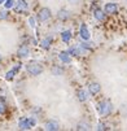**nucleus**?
Returning a JSON list of instances; mask_svg holds the SVG:
<instances>
[{"label":"nucleus","mask_w":127,"mask_h":131,"mask_svg":"<svg viewBox=\"0 0 127 131\" xmlns=\"http://www.w3.org/2000/svg\"><path fill=\"white\" fill-rule=\"evenodd\" d=\"M89 92L92 93V95L100 92V84H99V83H91V84H89Z\"/></svg>","instance_id":"nucleus-15"},{"label":"nucleus","mask_w":127,"mask_h":131,"mask_svg":"<svg viewBox=\"0 0 127 131\" xmlns=\"http://www.w3.org/2000/svg\"><path fill=\"white\" fill-rule=\"evenodd\" d=\"M69 3H70V4H79L80 0H69Z\"/></svg>","instance_id":"nucleus-25"},{"label":"nucleus","mask_w":127,"mask_h":131,"mask_svg":"<svg viewBox=\"0 0 127 131\" xmlns=\"http://www.w3.org/2000/svg\"><path fill=\"white\" fill-rule=\"evenodd\" d=\"M77 128H78V130H88L89 126H88V123H79Z\"/></svg>","instance_id":"nucleus-22"},{"label":"nucleus","mask_w":127,"mask_h":131,"mask_svg":"<svg viewBox=\"0 0 127 131\" xmlns=\"http://www.w3.org/2000/svg\"><path fill=\"white\" fill-rule=\"evenodd\" d=\"M67 52H69V53H71V54H74V56H78V54H80V53H79V49H78L77 47H75V48H74V47H73V48H70Z\"/></svg>","instance_id":"nucleus-19"},{"label":"nucleus","mask_w":127,"mask_h":131,"mask_svg":"<svg viewBox=\"0 0 127 131\" xmlns=\"http://www.w3.org/2000/svg\"><path fill=\"white\" fill-rule=\"evenodd\" d=\"M26 71L29 74H31V75H39V74L43 73V66L39 62L31 61V62L26 64Z\"/></svg>","instance_id":"nucleus-1"},{"label":"nucleus","mask_w":127,"mask_h":131,"mask_svg":"<svg viewBox=\"0 0 127 131\" xmlns=\"http://www.w3.org/2000/svg\"><path fill=\"white\" fill-rule=\"evenodd\" d=\"M17 54L20 56V57L25 59V57H29V54H30V48L26 46V44H22L20 48H18L17 51Z\"/></svg>","instance_id":"nucleus-8"},{"label":"nucleus","mask_w":127,"mask_h":131,"mask_svg":"<svg viewBox=\"0 0 127 131\" xmlns=\"http://www.w3.org/2000/svg\"><path fill=\"white\" fill-rule=\"evenodd\" d=\"M44 128H45V130H48V131H56V130H59V128H60V126H59V122H57V121L49 119V121H47V122H45Z\"/></svg>","instance_id":"nucleus-6"},{"label":"nucleus","mask_w":127,"mask_h":131,"mask_svg":"<svg viewBox=\"0 0 127 131\" xmlns=\"http://www.w3.org/2000/svg\"><path fill=\"white\" fill-rule=\"evenodd\" d=\"M29 24H30V26H31L32 29L35 27V18H34V17H30V18H29Z\"/></svg>","instance_id":"nucleus-23"},{"label":"nucleus","mask_w":127,"mask_h":131,"mask_svg":"<svg viewBox=\"0 0 127 131\" xmlns=\"http://www.w3.org/2000/svg\"><path fill=\"white\" fill-rule=\"evenodd\" d=\"M4 2H5V0H0V4H3Z\"/></svg>","instance_id":"nucleus-27"},{"label":"nucleus","mask_w":127,"mask_h":131,"mask_svg":"<svg viewBox=\"0 0 127 131\" xmlns=\"http://www.w3.org/2000/svg\"><path fill=\"white\" fill-rule=\"evenodd\" d=\"M51 40H52V36H48V38L43 39V40H42V43H40L42 48H44V49H48V48H49V46H51Z\"/></svg>","instance_id":"nucleus-16"},{"label":"nucleus","mask_w":127,"mask_h":131,"mask_svg":"<svg viewBox=\"0 0 127 131\" xmlns=\"http://www.w3.org/2000/svg\"><path fill=\"white\" fill-rule=\"evenodd\" d=\"M78 99H79V101H87L88 100V92L84 90H79L78 91Z\"/></svg>","instance_id":"nucleus-12"},{"label":"nucleus","mask_w":127,"mask_h":131,"mask_svg":"<svg viewBox=\"0 0 127 131\" xmlns=\"http://www.w3.org/2000/svg\"><path fill=\"white\" fill-rule=\"evenodd\" d=\"M117 10H118V7L114 3H108L104 8V12L109 13V14H114V13H117Z\"/></svg>","instance_id":"nucleus-9"},{"label":"nucleus","mask_w":127,"mask_h":131,"mask_svg":"<svg viewBox=\"0 0 127 131\" xmlns=\"http://www.w3.org/2000/svg\"><path fill=\"white\" fill-rule=\"evenodd\" d=\"M57 17L60 18L61 21H64V20H67V17H69V14H67V12L65 10V9H61L60 12H59V14H57Z\"/></svg>","instance_id":"nucleus-17"},{"label":"nucleus","mask_w":127,"mask_h":131,"mask_svg":"<svg viewBox=\"0 0 127 131\" xmlns=\"http://www.w3.org/2000/svg\"><path fill=\"white\" fill-rule=\"evenodd\" d=\"M94 16H95V18H96V20H99V21H102L104 18H105V13H104L101 9H95V12H94Z\"/></svg>","instance_id":"nucleus-14"},{"label":"nucleus","mask_w":127,"mask_h":131,"mask_svg":"<svg viewBox=\"0 0 127 131\" xmlns=\"http://www.w3.org/2000/svg\"><path fill=\"white\" fill-rule=\"evenodd\" d=\"M4 112H5V106H4L3 103H0V114H3Z\"/></svg>","instance_id":"nucleus-24"},{"label":"nucleus","mask_w":127,"mask_h":131,"mask_svg":"<svg viewBox=\"0 0 127 131\" xmlns=\"http://www.w3.org/2000/svg\"><path fill=\"white\" fill-rule=\"evenodd\" d=\"M3 4H4L5 9H10V8H13V7H14V0H5V2H4Z\"/></svg>","instance_id":"nucleus-18"},{"label":"nucleus","mask_w":127,"mask_h":131,"mask_svg":"<svg viewBox=\"0 0 127 131\" xmlns=\"http://www.w3.org/2000/svg\"><path fill=\"white\" fill-rule=\"evenodd\" d=\"M20 69H21V64H17L12 70H9V71L5 74V79H7V81H12V79L14 78L16 74H17L18 71H20Z\"/></svg>","instance_id":"nucleus-7"},{"label":"nucleus","mask_w":127,"mask_h":131,"mask_svg":"<svg viewBox=\"0 0 127 131\" xmlns=\"http://www.w3.org/2000/svg\"><path fill=\"white\" fill-rule=\"evenodd\" d=\"M17 13H25L27 9H29V4L26 3V0H17V2H14V7Z\"/></svg>","instance_id":"nucleus-4"},{"label":"nucleus","mask_w":127,"mask_h":131,"mask_svg":"<svg viewBox=\"0 0 127 131\" xmlns=\"http://www.w3.org/2000/svg\"><path fill=\"white\" fill-rule=\"evenodd\" d=\"M2 59H3V57H2V53H0V61H2Z\"/></svg>","instance_id":"nucleus-28"},{"label":"nucleus","mask_w":127,"mask_h":131,"mask_svg":"<svg viewBox=\"0 0 127 131\" xmlns=\"http://www.w3.org/2000/svg\"><path fill=\"white\" fill-rule=\"evenodd\" d=\"M52 73L54 74V75H60V74H62V69H60V68H53V69H52Z\"/></svg>","instance_id":"nucleus-21"},{"label":"nucleus","mask_w":127,"mask_h":131,"mask_svg":"<svg viewBox=\"0 0 127 131\" xmlns=\"http://www.w3.org/2000/svg\"><path fill=\"white\" fill-rule=\"evenodd\" d=\"M97 110L101 116H108V114H110V112H112V104L108 100H102L97 105Z\"/></svg>","instance_id":"nucleus-3"},{"label":"nucleus","mask_w":127,"mask_h":131,"mask_svg":"<svg viewBox=\"0 0 127 131\" xmlns=\"http://www.w3.org/2000/svg\"><path fill=\"white\" fill-rule=\"evenodd\" d=\"M35 125H36V119H35L34 117L21 118L20 122H18V127H20L21 130H30V128H32Z\"/></svg>","instance_id":"nucleus-2"},{"label":"nucleus","mask_w":127,"mask_h":131,"mask_svg":"<svg viewBox=\"0 0 127 131\" xmlns=\"http://www.w3.org/2000/svg\"><path fill=\"white\" fill-rule=\"evenodd\" d=\"M8 18V12L7 10H0V20H7Z\"/></svg>","instance_id":"nucleus-20"},{"label":"nucleus","mask_w":127,"mask_h":131,"mask_svg":"<svg viewBox=\"0 0 127 131\" xmlns=\"http://www.w3.org/2000/svg\"><path fill=\"white\" fill-rule=\"evenodd\" d=\"M49 18H51V10L48 8H42L38 13V20L40 22H44V21L49 20Z\"/></svg>","instance_id":"nucleus-5"},{"label":"nucleus","mask_w":127,"mask_h":131,"mask_svg":"<svg viewBox=\"0 0 127 131\" xmlns=\"http://www.w3.org/2000/svg\"><path fill=\"white\" fill-rule=\"evenodd\" d=\"M61 38H62V40H64L65 43H69L70 39H71V31H70V30H65V31L61 34Z\"/></svg>","instance_id":"nucleus-13"},{"label":"nucleus","mask_w":127,"mask_h":131,"mask_svg":"<svg viewBox=\"0 0 127 131\" xmlns=\"http://www.w3.org/2000/svg\"><path fill=\"white\" fill-rule=\"evenodd\" d=\"M59 59H60L62 62H65V64H69V62L71 61V57H70L69 52H61V53L59 54Z\"/></svg>","instance_id":"nucleus-11"},{"label":"nucleus","mask_w":127,"mask_h":131,"mask_svg":"<svg viewBox=\"0 0 127 131\" xmlns=\"http://www.w3.org/2000/svg\"><path fill=\"white\" fill-rule=\"evenodd\" d=\"M80 38L83 40H88L89 39V31H88V29H87V26L84 24L80 26Z\"/></svg>","instance_id":"nucleus-10"},{"label":"nucleus","mask_w":127,"mask_h":131,"mask_svg":"<svg viewBox=\"0 0 127 131\" xmlns=\"http://www.w3.org/2000/svg\"><path fill=\"white\" fill-rule=\"evenodd\" d=\"M97 130H105V125L104 123H100L99 127H97Z\"/></svg>","instance_id":"nucleus-26"}]
</instances>
